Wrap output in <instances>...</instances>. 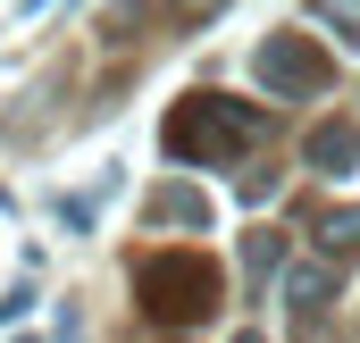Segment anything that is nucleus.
Wrapping results in <instances>:
<instances>
[{"label":"nucleus","mask_w":360,"mask_h":343,"mask_svg":"<svg viewBox=\"0 0 360 343\" xmlns=\"http://www.w3.org/2000/svg\"><path fill=\"white\" fill-rule=\"evenodd\" d=\"M243 259H252V276H276V259H285V243H276V235H252V243H243Z\"/></svg>","instance_id":"nucleus-10"},{"label":"nucleus","mask_w":360,"mask_h":343,"mask_svg":"<svg viewBox=\"0 0 360 343\" xmlns=\"http://www.w3.org/2000/svg\"><path fill=\"white\" fill-rule=\"evenodd\" d=\"M310 17H319L335 42H360V0H310Z\"/></svg>","instance_id":"nucleus-8"},{"label":"nucleus","mask_w":360,"mask_h":343,"mask_svg":"<svg viewBox=\"0 0 360 343\" xmlns=\"http://www.w3.org/2000/svg\"><path fill=\"white\" fill-rule=\"evenodd\" d=\"M302 160H310L319 176H352L360 168V126L352 117H319V126L302 134Z\"/></svg>","instance_id":"nucleus-4"},{"label":"nucleus","mask_w":360,"mask_h":343,"mask_svg":"<svg viewBox=\"0 0 360 343\" xmlns=\"http://www.w3.org/2000/svg\"><path fill=\"white\" fill-rule=\"evenodd\" d=\"M260 84H269V101H319V92L335 84V59L310 42V34H269L260 42Z\"/></svg>","instance_id":"nucleus-3"},{"label":"nucleus","mask_w":360,"mask_h":343,"mask_svg":"<svg viewBox=\"0 0 360 343\" xmlns=\"http://www.w3.org/2000/svg\"><path fill=\"white\" fill-rule=\"evenodd\" d=\"M168 8H176L184 25H210V17H218V8H226V0H168Z\"/></svg>","instance_id":"nucleus-11"},{"label":"nucleus","mask_w":360,"mask_h":343,"mask_svg":"<svg viewBox=\"0 0 360 343\" xmlns=\"http://www.w3.org/2000/svg\"><path fill=\"white\" fill-rule=\"evenodd\" d=\"M134 302L160 327H201L218 310V259L210 252H151L134 268Z\"/></svg>","instance_id":"nucleus-2"},{"label":"nucleus","mask_w":360,"mask_h":343,"mask_svg":"<svg viewBox=\"0 0 360 343\" xmlns=\"http://www.w3.org/2000/svg\"><path fill=\"white\" fill-rule=\"evenodd\" d=\"M126 25H143V0H109V8H101V34H109V42H126Z\"/></svg>","instance_id":"nucleus-9"},{"label":"nucleus","mask_w":360,"mask_h":343,"mask_svg":"<svg viewBox=\"0 0 360 343\" xmlns=\"http://www.w3.org/2000/svg\"><path fill=\"white\" fill-rule=\"evenodd\" d=\"M335 302V276H327V259H302V268H285V310L302 318V327H319V310Z\"/></svg>","instance_id":"nucleus-5"},{"label":"nucleus","mask_w":360,"mask_h":343,"mask_svg":"<svg viewBox=\"0 0 360 343\" xmlns=\"http://www.w3.org/2000/svg\"><path fill=\"white\" fill-rule=\"evenodd\" d=\"M260 134H269V109H260V101L184 92L176 109H168V126H160V151L184 160V168H226V160H243Z\"/></svg>","instance_id":"nucleus-1"},{"label":"nucleus","mask_w":360,"mask_h":343,"mask_svg":"<svg viewBox=\"0 0 360 343\" xmlns=\"http://www.w3.org/2000/svg\"><path fill=\"white\" fill-rule=\"evenodd\" d=\"M310 243H319L327 259H352V252H360V209H319Z\"/></svg>","instance_id":"nucleus-7"},{"label":"nucleus","mask_w":360,"mask_h":343,"mask_svg":"<svg viewBox=\"0 0 360 343\" xmlns=\"http://www.w3.org/2000/svg\"><path fill=\"white\" fill-rule=\"evenodd\" d=\"M143 218H151V226H210V193H193V184H160V193L143 201Z\"/></svg>","instance_id":"nucleus-6"},{"label":"nucleus","mask_w":360,"mask_h":343,"mask_svg":"<svg viewBox=\"0 0 360 343\" xmlns=\"http://www.w3.org/2000/svg\"><path fill=\"white\" fill-rule=\"evenodd\" d=\"M235 343H269V335H235Z\"/></svg>","instance_id":"nucleus-12"}]
</instances>
